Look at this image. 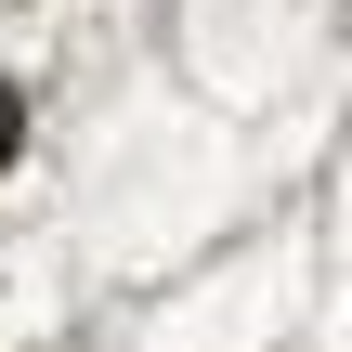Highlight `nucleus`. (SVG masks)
<instances>
[{
  "label": "nucleus",
  "mask_w": 352,
  "mask_h": 352,
  "mask_svg": "<svg viewBox=\"0 0 352 352\" xmlns=\"http://www.w3.org/2000/svg\"><path fill=\"white\" fill-rule=\"evenodd\" d=\"M13 144H26V104H13V91H0V170H13Z\"/></svg>",
  "instance_id": "nucleus-1"
}]
</instances>
